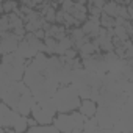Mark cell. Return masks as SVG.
Segmentation results:
<instances>
[{"label":"cell","instance_id":"6","mask_svg":"<svg viewBox=\"0 0 133 133\" xmlns=\"http://www.w3.org/2000/svg\"><path fill=\"white\" fill-rule=\"evenodd\" d=\"M111 130L121 131V133L133 131V100H131V96H128V99L121 105V116Z\"/></svg>","mask_w":133,"mask_h":133},{"label":"cell","instance_id":"24","mask_svg":"<svg viewBox=\"0 0 133 133\" xmlns=\"http://www.w3.org/2000/svg\"><path fill=\"white\" fill-rule=\"evenodd\" d=\"M2 5H3V13H13L17 10V2H14V0H3Z\"/></svg>","mask_w":133,"mask_h":133},{"label":"cell","instance_id":"11","mask_svg":"<svg viewBox=\"0 0 133 133\" xmlns=\"http://www.w3.org/2000/svg\"><path fill=\"white\" fill-rule=\"evenodd\" d=\"M83 30V33L86 36H89L91 39H94L99 33V28H100V24H99V17L96 16H88V19L83 22V25L80 27Z\"/></svg>","mask_w":133,"mask_h":133},{"label":"cell","instance_id":"2","mask_svg":"<svg viewBox=\"0 0 133 133\" xmlns=\"http://www.w3.org/2000/svg\"><path fill=\"white\" fill-rule=\"evenodd\" d=\"M55 105H56V111L58 113H69L78 108L80 105V97L77 94V88L74 85H59L58 89L55 91V94L52 96Z\"/></svg>","mask_w":133,"mask_h":133},{"label":"cell","instance_id":"32","mask_svg":"<svg viewBox=\"0 0 133 133\" xmlns=\"http://www.w3.org/2000/svg\"><path fill=\"white\" fill-rule=\"evenodd\" d=\"M33 35H35L36 38H39V39H44V38H45V33H44L42 28H38L36 31H33Z\"/></svg>","mask_w":133,"mask_h":133},{"label":"cell","instance_id":"33","mask_svg":"<svg viewBox=\"0 0 133 133\" xmlns=\"http://www.w3.org/2000/svg\"><path fill=\"white\" fill-rule=\"evenodd\" d=\"M21 3H22V5H25V6H28V8H35V6H33V3H31V0H21Z\"/></svg>","mask_w":133,"mask_h":133},{"label":"cell","instance_id":"36","mask_svg":"<svg viewBox=\"0 0 133 133\" xmlns=\"http://www.w3.org/2000/svg\"><path fill=\"white\" fill-rule=\"evenodd\" d=\"M77 3H82V5H86L88 3V0H75Z\"/></svg>","mask_w":133,"mask_h":133},{"label":"cell","instance_id":"35","mask_svg":"<svg viewBox=\"0 0 133 133\" xmlns=\"http://www.w3.org/2000/svg\"><path fill=\"white\" fill-rule=\"evenodd\" d=\"M119 3H122V5H128V3H131V0H119Z\"/></svg>","mask_w":133,"mask_h":133},{"label":"cell","instance_id":"18","mask_svg":"<svg viewBox=\"0 0 133 133\" xmlns=\"http://www.w3.org/2000/svg\"><path fill=\"white\" fill-rule=\"evenodd\" d=\"M45 21H44V17H41V19H36V21H28V22H25V31H30V33H33V31H36L38 28H42V24H44Z\"/></svg>","mask_w":133,"mask_h":133},{"label":"cell","instance_id":"1","mask_svg":"<svg viewBox=\"0 0 133 133\" xmlns=\"http://www.w3.org/2000/svg\"><path fill=\"white\" fill-rule=\"evenodd\" d=\"M0 99H2L3 103H6L10 108H13L22 116H28L31 111V107L36 103L30 88L22 80L11 82L5 89V92L0 96Z\"/></svg>","mask_w":133,"mask_h":133},{"label":"cell","instance_id":"16","mask_svg":"<svg viewBox=\"0 0 133 133\" xmlns=\"http://www.w3.org/2000/svg\"><path fill=\"white\" fill-rule=\"evenodd\" d=\"M96 52H99V49L92 44V41L89 39V41H86L80 49H78V53H80V56L82 58H85V56H88V55H92V53H96Z\"/></svg>","mask_w":133,"mask_h":133},{"label":"cell","instance_id":"25","mask_svg":"<svg viewBox=\"0 0 133 133\" xmlns=\"http://www.w3.org/2000/svg\"><path fill=\"white\" fill-rule=\"evenodd\" d=\"M27 128H28V125H27V116H21V119L17 121V124L13 127V130L14 131H27Z\"/></svg>","mask_w":133,"mask_h":133},{"label":"cell","instance_id":"21","mask_svg":"<svg viewBox=\"0 0 133 133\" xmlns=\"http://www.w3.org/2000/svg\"><path fill=\"white\" fill-rule=\"evenodd\" d=\"M44 45H45V52L47 53H55V49H56V39L53 36H45L44 39Z\"/></svg>","mask_w":133,"mask_h":133},{"label":"cell","instance_id":"30","mask_svg":"<svg viewBox=\"0 0 133 133\" xmlns=\"http://www.w3.org/2000/svg\"><path fill=\"white\" fill-rule=\"evenodd\" d=\"M11 31H13V33H14V35H16V36L19 38V39H22V38L25 36V33H27V31H25V27H24V25H22V27H16V28H13Z\"/></svg>","mask_w":133,"mask_h":133},{"label":"cell","instance_id":"8","mask_svg":"<svg viewBox=\"0 0 133 133\" xmlns=\"http://www.w3.org/2000/svg\"><path fill=\"white\" fill-rule=\"evenodd\" d=\"M22 114H19L17 111H14L13 108L2 102V105H0V125L5 128V131H14L13 127L17 124Z\"/></svg>","mask_w":133,"mask_h":133},{"label":"cell","instance_id":"13","mask_svg":"<svg viewBox=\"0 0 133 133\" xmlns=\"http://www.w3.org/2000/svg\"><path fill=\"white\" fill-rule=\"evenodd\" d=\"M16 52H17L22 58H25V59H30V58H33V56L38 53V52H36V50H35V49H33V47H31V45H30V44H28L24 38L19 41Z\"/></svg>","mask_w":133,"mask_h":133},{"label":"cell","instance_id":"15","mask_svg":"<svg viewBox=\"0 0 133 133\" xmlns=\"http://www.w3.org/2000/svg\"><path fill=\"white\" fill-rule=\"evenodd\" d=\"M30 133H38V131H49V133H58L59 130L53 125V124H36L33 127L27 128Z\"/></svg>","mask_w":133,"mask_h":133},{"label":"cell","instance_id":"20","mask_svg":"<svg viewBox=\"0 0 133 133\" xmlns=\"http://www.w3.org/2000/svg\"><path fill=\"white\" fill-rule=\"evenodd\" d=\"M113 36H116L117 39H121L122 42L124 41H127V39H130V36L127 35V31H125V28H124V25H116V27H113Z\"/></svg>","mask_w":133,"mask_h":133},{"label":"cell","instance_id":"23","mask_svg":"<svg viewBox=\"0 0 133 133\" xmlns=\"http://www.w3.org/2000/svg\"><path fill=\"white\" fill-rule=\"evenodd\" d=\"M8 14V21H10V27H11V30L13 28H16V27H22L24 25V21L13 11V13H6Z\"/></svg>","mask_w":133,"mask_h":133},{"label":"cell","instance_id":"4","mask_svg":"<svg viewBox=\"0 0 133 133\" xmlns=\"http://www.w3.org/2000/svg\"><path fill=\"white\" fill-rule=\"evenodd\" d=\"M85 121H86V116H83L80 111L74 110L69 113H56L52 124L59 131L71 133V131H82Z\"/></svg>","mask_w":133,"mask_h":133},{"label":"cell","instance_id":"39","mask_svg":"<svg viewBox=\"0 0 133 133\" xmlns=\"http://www.w3.org/2000/svg\"><path fill=\"white\" fill-rule=\"evenodd\" d=\"M0 105H2V99H0Z\"/></svg>","mask_w":133,"mask_h":133},{"label":"cell","instance_id":"41","mask_svg":"<svg viewBox=\"0 0 133 133\" xmlns=\"http://www.w3.org/2000/svg\"><path fill=\"white\" fill-rule=\"evenodd\" d=\"M0 16H2V14H0Z\"/></svg>","mask_w":133,"mask_h":133},{"label":"cell","instance_id":"17","mask_svg":"<svg viewBox=\"0 0 133 133\" xmlns=\"http://www.w3.org/2000/svg\"><path fill=\"white\" fill-rule=\"evenodd\" d=\"M117 2H114V0H107V2L103 3V6H102V13H105V14H108V16H111V17H116L117 16Z\"/></svg>","mask_w":133,"mask_h":133},{"label":"cell","instance_id":"31","mask_svg":"<svg viewBox=\"0 0 133 133\" xmlns=\"http://www.w3.org/2000/svg\"><path fill=\"white\" fill-rule=\"evenodd\" d=\"M124 28H125V31H127L128 36L133 35V27H131V22H130V21H125V22H124Z\"/></svg>","mask_w":133,"mask_h":133},{"label":"cell","instance_id":"26","mask_svg":"<svg viewBox=\"0 0 133 133\" xmlns=\"http://www.w3.org/2000/svg\"><path fill=\"white\" fill-rule=\"evenodd\" d=\"M117 16L119 17H122V19H125V21H130L131 19V16L128 14V10H127V5H122V3H119L117 5Z\"/></svg>","mask_w":133,"mask_h":133},{"label":"cell","instance_id":"28","mask_svg":"<svg viewBox=\"0 0 133 133\" xmlns=\"http://www.w3.org/2000/svg\"><path fill=\"white\" fill-rule=\"evenodd\" d=\"M61 5V10L64 11V13H72V10H74V0H63V2L59 3Z\"/></svg>","mask_w":133,"mask_h":133},{"label":"cell","instance_id":"14","mask_svg":"<svg viewBox=\"0 0 133 133\" xmlns=\"http://www.w3.org/2000/svg\"><path fill=\"white\" fill-rule=\"evenodd\" d=\"M74 45V41L71 39V36L68 35V36H64L63 39H59V41H56V49H55V53L56 55H63L68 49H71Z\"/></svg>","mask_w":133,"mask_h":133},{"label":"cell","instance_id":"29","mask_svg":"<svg viewBox=\"0 0 133 133\" xmlns=\"http://www.w3.org/2000/svg\"><path fill=\"white\" fill-rule=\"evenodd\" d=\"M64 11L63 10H56V13H55V22L56 24H59V25H63V22H64Z\"/></svg>","mask_w":133,"mask_h":133},{"label":"cell","instance_id":"7","mask_svg":"<svg viewBox=\"0 0 133 133\" xmlns=\"http://www.w3.org/2000/svg\"><path fill=\"white\" fill-rule=\"evenodd\" d=\"M128 96H131V92H116L111 89H107L103 86L99 88V99H97V105H122Z\"/></svg>","mask_w":133,"mask_h":133},{"label":"cell","instance_id":"22","mask_svg":"<svg viewBox=\"0 0 133 133\" xmlns=\"http://www.w3.org/2000/svg\"><path fill=\"white\" fill-rule=\"evenodd\" d=\"M75 88H77V94H78L80 99H89V96H91V86L89 85L82 83V85H78Z\"/></svg>","mask_w":133,"mask_h":133},{"label":"cell","instance_id":"34","mask_svg":"<svg viewBox=\"0 0 133 133\" xmlns=\"http://www.w3.org/2000/svg\"><path fill=\"white\" fill-rule=\"evenodd\" d=\"M36 124H38V122H36L35 119H28V117H27V125H28V127H33V125H36Z\"/></svg>","mask_w":133,"mask_h":133},{"label":"cell","instance_id":"27","mask_svg":"<svg viewBox=\"0 0 133 133\" xmlns=\"http://www.w3.org/2000/svg\"><path fill=\"white\" fill-rule=\"evenodd\" d=\"M11 27H10V21H8V14H2L0 16V33L2 31H10Z\"/></svg>","mask_w":133,"mask_h":133},{"label":"cell","instance_id":"9","mask_svg":"<svg viewBox=\"0 0 133 133\" xmlns=\"http://www.w3.org/2000/svg\"><path fill=\"white\" fill-rule=\"evenodd\" d=\"M19 41H21V39H19L11 30H10V31H2V33H0V49H2V53L16 52Z\"/></svg>","mask_w":133,"mask_h":133},{"label":"cell","instance_id":"40","mask_svg":"<svg viewBox=\"0 0 133 133\" xmlns=\"http://www.w3.org/2000/svg\"><path fill=\"white\" fill-rule=\"evenodd\" d=\"M0 2H3V0H0Z\"/></svg>","mask_w":133,"mask_h":133},{"label":"cell","instance_id":"38","mask_svg":"<svg viewBox=\"0 0 133 133\" xmlns=\"http://www.w3.org/2000/svg\"><path fill=\"white\" fill-rule=\"evenodd\" d=\"M3 131H5V128H3L2 125H0V133H3Z\"/></svg>","mask_w":133,"mask_h":133},{"label":"cell","instance_id":"12","mask_svg":"<svg viewBox=\"0 0 133 133\" xmlns=\"http://www.w3.org/2000/svg\"><path fill=\"white\" fill-rule=\"evenodd\" d=\"M83 116H86V117H91V116H94L96 114V110H97V103L94 102V100H91V99H82L80 100V105H78V108H77Z\"/></svg>","mask_w":133,"mask_h":133},{"label":"cell","instance_id":"37","mask_svg":"<svg viewBox=\"0 0 133 133\" xmlns=\"http://www.w3.org/2000/svg\"><path fill=\"white\" fill-rule=\"evenodd\" d=\"M0 14H3V5H2V2H0Z\"/></svg>","mask_w":133,"mask_h":133},{"label":"cell","instance_id":"5","mask_svg":"<svg viewBox=\"0 0 133 133\" xmlns=\"http://www.w3.org/2000/svg\"><path fill=\"white\" fill-rule=\"evenodd\" d=\"M121 116V107L119 105H97L94 117L97 119L99 131H113V125L117 122Z\"/></svg>","mask_w":133,"mask_h":133},{"label":"cell","instance_id":"19","mask_svg":"<svg viewBox=\"0 0 133 133\" xmlns=\"http://www.w3.org/2000/svg\"><path fill=\"white\" fill-rule=\"evenodd\" d=\"M83 131H99V125H97V119L94 116L86 117L85 124H83Z\"/></svg>","mask_w":133,"mask_h":133},{"label":"cell","instance_id":"3","mask_svg":"<svg viewBox=\"0 0 133 133\" xmlns=\"http://www.w3.org/2000/svg\"><path fill=\"white\" fill-rule=\"evenodd\" d=\"M25 64H27V59L22 58L17 52L3 53L2 58H0V71H2L11 82L22 80Z\"/></svg>","mask_w":133,"mask_h":133},{"label":"cell","instance_id":"10","mask_svg":"<svg viewBox=\"0 0 133 133\" xmlns=\"http://www.w3.org/2000/svg\"><path fill=\"white\" fill-rule=\"evenodd\" d=\"M30 114L33 116V119H35L38 124H52V121H53V117H55V114H52V113H49L47 110H44L38 102L31 107Z\"/></svg>","mask_w":133,"mask_h":133}]
</instances>
